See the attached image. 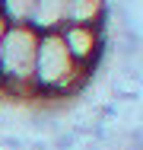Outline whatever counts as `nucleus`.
Returning <instances> with one entry per match:
<instances>
[{
    "label": "nucleus",
    "instance_id": "3",
    "mask_svg": "<svg viewBox=\"0 0 143 150\" xmlns=\"http://www.w3.org/2000/svg\"><path fill=\"white\" fill-rule=\"evenodd\" d=\"M60 38L67 45V51L73 61L92 74V67H99V61L105 58V32L102 26H86V23H67L60 29Z\"/></svg>",
    "mask_w": 143,
    "mask_h": 150
},
{
    "label": "nucleus",
    "instance_id": "2",
    "mask_svg": "<svg viewBox=\"0 0 143 150\" xmlns=\"http://www.w3.org/2000/svg\"><path fill=\"white\" fill-rule=\"evenodd\" d=\"M38 35L32 26H6L0 42V93L13 99L35 96V54Z\"/></svg>",
    "mask_w": 143,
    "mask_h": 150
},
{
    "label": "nucleus",
    "instance_id": "7",
    "mask_svg": "<svg viewBox=\"0 0 143 150\" xmlns=\"http://www.w3.org/2000/svg\"><path fill=\"white\" fill-rule=\"evenodd\" d=\"M3 32H6V19H0V42H3Z\"/></svg>",
    "mask_w": 143,
    "mask_h": 150
},
{
    "label": "nucleus",
    "instance_id": "5",
    "mask_svg": "<svg viewBox=\"0 0 143 150\" xmlns=\"http://www.w3.org/2000/svg\"><path fill=\"white\" fill-rule=\"evenodd\" d=\"M67 23H86V26H102L108 0H67Z\"/></svg>",
    "mask_w": 143,
    "mask_h": 150
},
{
    "label": "nucleus",
    "instance_id": "1",
    "mask_svg": "<svg viewBox=\"0 0 143 150\" xmlns=\"http://www.w3.org/2000/svg\"><path fill=\"white\" fill-rule=\"evenodd\" d=\"M86 83L89 70L73 61L60 32H41L35 54V99H70L80 96Z\"/></svg>",
    "mask_w": 143,
    "mask_h": 150
},
{
    "label": "nucleus",
    "instance_id": "6",
    "mask_svg": "<svg viewBox=\"0 0 143 150\" xmlns=\"http://www.w3.org/2000/svg\"><path fill=\"white\" fill-rule=\"evenodd\" d=\"M32 10L35 0H0V19L6 26H32Z\"/></svg>",
    "mask_w": 143,
    "mask_h": 150
},
{
    "label": "nucleus",
    "instance_id": "4",
    "mask_svg": "<svg viewBox=\"0 0 143 150\" xmlns=\"http://www.w3.org/2000/svg\"><path fill=\"white\" fill-rule=\"evenodd\" d=\"M67 0H35L32 29L35 32H60L67 26Z\"/></svg>",
    "mask_w": 143,
    "mask_h": 150
}]
</instances>
